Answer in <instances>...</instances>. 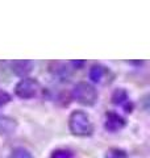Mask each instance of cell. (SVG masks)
Returning <instances> with one entry per match:
<instances>
[{
    "label": "cell",
    "mask_w": 150,
    "mask_h": 158,
    "mask_svg": "<svg viewBox=\"0 0 150 158\" xmlns=\"http://www.w3.org/2000/svg\"><path fill=\"white\" fill-rule=\"evenodd\" d=\"M73 99L79 104L84 107H92L96 104L99 94L98 90L95 88L91 83L88 82H78L71 90Z\"/></svg>",
    "instance_id": "cell-2"
},
{
    "label": "cell",
    "mask_w": 150,
    "mask_h": 158,
    "mask_svg": "<svg viewBox=\"0 0 150 158\" xmlns=\"http://www.w3.org/2000/svg\"><path fill=\"white\" fill-rule=\"evenodd\" d=\"M40 82L36 78H24L21 81L17 82V85L15 86V94L16 96L23 99V100H29L37 96L40 91Z\"/></svg>",
    "instance_id": "cell-3"
},
{
    "label": "cell",
    "mask_w": 150,
    "mask_h": 158,
    "mask_svg": "<svg viewBox=\"0 0 150 158\" xmlns=\"http://www.w3.org/2000/svg\"><path fill=\"white\" fill-rule=\"evenodd\" d=\"M104 158H128V153L120 148H111L107 150Z\"/></svg>",
    "instance_id": "cell-10"
},
{
    "label": "cell",
    "mask_w": 150,
    "mask_h": 158,
    "mask_svg": "<svg viewBox=\"0 0 150 158\" xmlns=\"http://www.w3.org/2000/svg\"><path fill=\"white\" fill-rule=\"evenodd\" d=\"M11 100H12V96L9 95V94H8L7 91L0 90V108L4 107V106H7Z\"/></svg>",
    "instance_id": "cell-12"
},
{
    "label": "cell",
    "mask_w": 150,
    "mask_h": 158,
    "mask_svg": "<svg viewBox=\"0 0 150 158\" xmlns=\"http://www.w3.org/2000/svg\"><path fill=\"white\" fill-rule=\"evenodd\" d=\"M50 158H74V153L69 149H56Z\"/></svg>",
    "instance_id": "cell-11"
},
{
    "label": "cell",
    "mask_w": 150,
    "mask_h": 158,
    "mask_svg": "<svg viewBox=\"0 0 150 158\" xmlns=\"http://www.w3.org/2000/svg\"><path fill=\"white\" fill-rule=\"evenodd\" d=\"M111 102L115 106L123 107L124 111L127 113H132L133 108H134L131 98H129V94L127 92L125 88H116V90L113 91L112 96H111Z\"/></svg>",
    "instance_id": "cell-5"
},
{
    "label": "cell",
    "mask_w": 150,
    "mask_h": 158,
    "mask_svg": "<svg viewBox=\"0 0 150 158\" xmlns=\"http://www.w3.org/2000/svg\"><path fill=\"white\" fill-rule=\"evenodd\" d=\"M84 61H71L70 62V65H73L74 66V69H77V70H79V69H82L83 66H84Z\"/></svg>",
    "instance_id": "cell-13"
},
{
    "label": "cell",
    "mask_w": 150,
    "mask_h": 158,
    "mask_svg": "<svg viewBox=\"0 0 150 158\" xmlns=\"http://www.w3.org/2000/svg\"><path fill=\"white\" fill-rule=\"evenodd\" d=\"M19 123L16 118L6 115H0V136H9L16 132Z\"/></svg>",
    "instance_id": "cell-7"
},
{
    "label": "cell",
    "mask_w": 150,
    "mask_h": 158,
    "mask_svg": "<svg viewBox=\"0 0 150 158\" xmlns=\"http://www.w3.org/2000/svg\"><path fill=\"white\" fill-rule=\"evenodd\" d=\"M106 74H107V69L104 66H102V65H99V63H96V65H92L91 69H90L88 77H90V79H91L92 82L100 83L102 82V79L106 77Z\"/></svg>",
    "instance_id": "cell-8"
},
{
    "label": "cell",
    "mask_w": 150,
    "mask_h": 158,
    "mask_svg": "<svg viewBox=\"0 0 150 158\" xmlns=\"http://www.w3.org/2000/svg\"><path fill=\"white\" fill-rule=\"evenodd\" d=\"M127 127V120L123 117L120 113L115 111L106 112V117H104V129L109 133H117L123 131Z\"/></svg>",
    "instance_id": "cell-4"
},
{
    "label": "cell",
    "mask_w": 150,
    "mask_h": 158,
    "mask_svg": "<svg viewBox=\"0 0 150 158\" xmlns=\"http://www.w3.org/2000/svg\"><path fill=\"white\" fill-rule=\"evenodd\" d=\"M34 63L29 59H17V61L11 62V70L16 77L20 78H28V75L32 73Z\"/></svg>",
    "instance_id": "cell-6"
},
{
    "label": "cell",
    "mask_w": 150,
    "mask_h": 158,
    "mask_svg": "<svg viewBox=\"0 0 150 158\" xmlns=\"http://www.w3.org/2000/svg\"><path fill=\"white\" fill-rule=\"evenodd\" d=\"M69 129L73 136L90 137L94 133V124L87 112L75 110L69 116Z\"/></svg>",
    "instance_id": "cell-1"
},
{
    "label": "cell",
    "mask_w": 150,
    "mask_h": 158,
    "mask_svg": "<svg viewBox=\"0 0 150 158\" xmlns=\"http://www.w3.org/2000/svg\"><path fill=\"white\" fill-rule=\"evenodd\" d=\"M7 158H33V156L28 149H25L23 146H19V148H15L9 153V156Z\"/></svg>",
    "instance_id": "cell-9"
}]
</instances>
